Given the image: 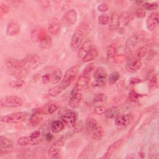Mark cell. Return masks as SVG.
I'll use <instances>...</instances> for the list:
<instances>
[{"instance_id": "cell-29", "label": "cell", "mask_w": 159, "mask_h": 159, "mask_svg": "<svg viewBox=\"0 0 159 159\" xmlns=\"http://www.w3.org/2000/svg\"><path fill=\"white\" fill-rule=\"evenodd\" d=\"M62 76H63L62 71L59 68L55 69L51 74V83L52 84L58 83L61 80Z\"/></svg>"}, {"instance_id": "cell-22", "label": "cell", "mask_w": 159, "mask_h": 159, "mask_svg": "<svg viewBox=\"0 0 159 159\" xmlns=\"http://www.w3.org/2000/svg\"><path fill=\"white\" fill-rule=\"evenodd\" d=\"M91 48H92L91 42L89 40H87L84 42H83L78 50V58L80 60H82L83 58L84 57V55Z\"/></svg>"}, {"instance_id": "cell-54", "label": "cell", "mask_w": 159, "mask_h": 159, "mask_svg": "<svg viewBox=\"0 0 159 159\" xmlns=\"http://www.w3.org/2000/svg\"><path fill=\"white\" fill-rule=\"evenodd\" d=\"M42 81L43 83L47 84L51 82V74L50 73H46L42 76Z\"/></svg>"}, {"instance_id": "cell-47", "label": "cell", "mask_w": 159, "mask_h": 159, "mask_svg": "<svg viewBox=\"0 0 159 159\" xmlns=\"http://www.w3.org/2000/svg\"><path fill=\"white\" fill-rule=\"evenodd\" d=\"M47 30L45 28H41L39 29V30L37 32V40L39 42L43 39L45 37L47 36Z\"/></svg>"}, {"instance_id": "cell-57", "label": "cell", "mask_w": 159, "mask_h": 159, "mask_svg": "<svg viewBox=\"0 0 159 159\" xmlns=\"http://www.w3.org/2000/svg\"><path fill=\"white\" fill-rule=\"evenodd\" d=\"M40 135V130H35L34 132H33L31 135H30L32 139H37L39 138Z\"/></svg>"}, {"instance_id": "cell-8", "label": "cell", "mask_w": 159, "mask_h": 159, "mask_svg": "<svg viewBox=\"0 0 159 159\" xmlns=\"http://www.w3.org/2000/svg\"><path fill=\"white\" fill-rule=\"evenodd\" d=\"M78 19V14L75 9H71L67 11L62 17V22L67 26H70L76 23Z\"/></svg>"}, {"instance_id": "cell-21", "label": "cell", "mask_w": 159, "mask_h": 159, "mask_svg": "<svg viewBox=\"0 0 159 159\" xmlns=\"http://www.w3.org/2000/svg\"><path fill=\"white\" fill-rule=\"evenodd\" d=\"M82 94L80 92L71 94V98L68 101V105L71 108L76 109L78 107L82 99Z\"/></svg>"}, {"instance_id": "cell-34", "label": "cell", "mask_w": 159, "mask_h": 159, "mask_svg": "<svg viewBox=\"0 0 159 159\" xmlns=\"http://www.w3.org/2000/svg\"><path fill=\"white\" fill-rule=\"evenodd\" d=\"M64 89V88L60 84L50 88L48 91V94L52 97H55L61 93Z\"/></svg>"}, {"instance_id": "cell-10", "label": "cell", "mask_w": 159, "mask_h": 159, "mask_svg": "<svg viewBox=\"0 0 159 159\" xmlns=\"http://www.w3.org/2000/svg\"><path fill=\"white\" fill-rule=\"evenodd\" d=\"M76 119L77 114L72 111L66 112L61 117V120L68 127H73L76 122Z\"/></svg>"}, {"instance_id": "cell-40", "label": "cell", "mask_w": 159, "mask_h": 159, "mask_svg": "<svg viewBox=\"0 0 159 159\" xmlns=\"http://www.w3.org/2000/svg\"><path fill=\"white\" fill-rule=\"evenodd\" d=\"M25 84V81L22 80V79H17L16 80L11 81L9 83V85L10 87L13 88H17L22 87Z\"/></svg>"}, {"instance_id": "cell-27", "label": "cell", "mask_w": 159, "mask_h": 159, "mask_svg": "<svg viewBox=\"0 0 159 159\" xmlns=\"http://www.w3.org/2000/svg\"><path fill=\"white\" fill-rule=\"evenodd\" d=\"M98 55V50L96 48H91L88 52L87 53L84 55V57L83 58L82 61L83 63H88L94 58H96V57Z\"/></svg>"}, {"instance_id": "cell-16", "label": "cell", "mask_w": 159, "mask_h": 159, "mask_svg": "<svg viewBox=\"0 0 159 159\" xmlns=\"http://www.w3.org/2000/svg\"><path fill=\"white\" fill-rule=\"evenodd\" d=\"M133 120V115L132 114H127L119 116L116 118L115 124L117 126H126Z\"/></svg>"}, {"instance_id": "cell-33", "label": "cell", "mask_w": 159, "mask_h": 159, "mask_svg": "<svg viewBox=\"0 0 159 159\" xmlns=\"http://www.w3.org/2000/svg\"><path fill=\"white\" fill-rule=\"evenodd\" d=\"M92 137L95 140H100L104 134L103 128L101 126H97L92 132Z\"/></svg>"}, {"instance_id": "cell-49", "label": "cell", "mask_w": 159, "mask_h": 159, "mask_svg": "<svg viewBox=\"0 0 159 159\" xmlns=\"http://www.w3.org/2000/svg\"><path fill=\"white\" fill-rule=\"evenodd\" d=\"M10 8L9 6L5 3H1L0 4V13L1 16H3L4 14H6L9 12Z\"/></svg>"}, {"instance_id": "cell-59", "label": "cell", "mask_w": 159, "mask_h": 159, "mask_svg": "<svg viewBox=\"0 0 159 159\" xmlns=\"http://www.w3.org/2000/svg\"><path fill=\"white\" fill-rule=\"evenodd\" d=\"M42 3V6L44 7H47L49 6V2L48 1H41L40 2Z\"/></svg>"}, {"instance_id": "cell-53", "label": "cell", "mask_w": 159, "mask_h": 159, "mask_svg": "<svg viewBox=\"0 0 159 159\" xmlns=\"http://www.w3.org/2000/svg\"><path fill=\"white\" fill-rule=\"evenodd\" d=\"M98 9L99 11L102 12H105L109 9V6L107 3L106 2H102L99 4L98 6Z\"/></svg>"}, {"instance_id": "cell-44", "label": "cell", "mask_w": 159, "mask_h": 159, "mask_svg": "<svg viewBox=\"0 0 159 159\" xmlns=\"http://www.w3.org/2000/svg\"><path fill=\"white\" fill-rule=\"evenodd\" d=\"M98 22L101 25H107L109 22V17L107 14H102L98 17Z\"/></svg>"}, {"instance_id": "cell-20", "label": "cell", "mask_w": 159, "mask_h": 159, "mask_svg": "<svg viewBox=\"0 0 159 159\" xmlns=\"http://www.w3.org/2000/svg\"><path fill=\"white\" fill-rule=\"evenodd\" d=\"M64 145V142L62 139H60L55 141L50 147L48 150V154L53 157L55 155L59 153L60 150L62 148Z\"/></svg>"}, {"instance_id": "cell-37", "label": "cell", "mask_w": 159, "mask_h": 159, "mask_svg": "<svg viewBox=\"0 0 159 159\" xmlns=\"http://www.w3.org/2000/svg\"><path fill=\"white\" fill-rule=\"evenodd\" d=\"M143 96V94L137 93L135 90H131L129 93V99L132 102H135L138 101L140 98Z\"/></svg>"}, {"instance_id": "cell-3", "label": "cell", "mask_w": 159, "mask_h": 159, "mask_svg": "<svg viewBox=\"0 0 159 159\" xmlns=\"http://www.w3.org/2000/svg\"><path fill=\"white\" fill-rule=\"evenodd\" d=\"M80 66L79 65H76L70 68L65 72L63 77L62 81L60 83L61 86H63V87L65 89L68 88L73 81L80 70Z\"/></svg>"}, {"instance_id": "cell-6", "label": "cell", "mask_w": 159, "mask_h": 159, "mask_svg": "<svg viewBox=\"0 0 159 159\" xmlns=\"http://www.w3.org/2000/svg\"><path fill=\"white\" fill-rule=\"evenodd\" d=\"M90 76H91L84 75V74L81 73V75L80 76L77 82L76 83L75 86L73 87V88L71 91V94L78 93L80 91L84 89L88 86V84L89 82Z\"/></svg>"}, {"instance_id": "cell-38", "label": "cell", "mask_w": 159, "mask_h": 159, "mask_svg": "<svg viewBox=\"0 0 159 159\" xmlns=\"http://www.w3.org/2000/svg\"><path fill=\"white\" fill-rule=\"evenodd\" d=\"M107 100V96L104 93H99L96 94L93 99L92 103L97 104L104 102Z\"/></svg>"}, {"instance_id": "cell-50", "label": "cell", "mask_w": 159, "mask_h": 159, "mask_svg": "<svg viewBox=\"0 0 159 159\" xmlns=\"http://www.w3.org/2000/svg\"><path fill=\"white\" fill-rule=\"evenodd\" d=\"M74 127V130H73V132L74 133H78V132H81L83 127H84V124H83V122L82 121H78V122H76L75 124V125L73 126Z\"/></svg>"}, {"instance_id": "cell-12", "label": "cell", "mask_w": 159, "mask_h": 159, "mask_svg": "<svg viewBox=\"0 0 159 159\" xmlns=\"http://www.w3.org/2000/svg\"><path fill=\"white\" fill-rule=\"evenodd\" d=\"M83 35L78 32H75L72 35L71 39V48L73 51L79 50L82 45Z\"/></svg>"}, {"instance_id": "cell-28", "label": "cell", "mask_w": 159, "mask_h": 159, "mask_svg": "<svg viewBox=\"0 0 159 159\" xmlns=\"http://www.w3.org/2000/svg\"><path fill=\"white\" fill-rule=\"evenodd\" d=\"M65 127V124L62 120H54L50 124V129L53 133H58L63 130Z\"/></svg>"}, {"instance_id": "cell-19", "label": "cell", "mask_w": 159, "mask_h": 159, "mask_svg": "<svg viewBox=\"0 0 159 159\" xmlns=\"http://www.w3.org/2000/svg\"><path fill=\"white\" fill-rule=\"evenodd\" d=\"M123 143H124V140H123V139H121L116 141L115 143H112L111 145H110L106 153L104 154V155L103 157H102V158H109L115 151H116L118 148H119L122 145Z\"/></svg>"}, {"instance_id": "cell-46", "label": "cell", "mask_w": 159, "mask_h": 159, "mask_svg": "<svg viewBox=\"0 0 159 159\" xmlns=\"http://www.w3.org/2000/svg\"><path fill=\"white\" fill-rule=\"evenodd\" d=\"M133 19H134V14L132 13L127 12V13L125 14V15L123 17V19H122L124 24H125V25H128L132 20Z\"/></svg>"}, {"instance_id": "cell-52", "label": "cell", "mask_w": 159, "mask_h": 159, "mask_svg": "<svg viewBox=\"0 0 159 159\" xmlns=\"http://www.w3.org/2000/svg\"><path fill=\"white\" fill-rule=\"evenodd\" d=\"M135 14V16L138 18H143L146 16V12H145V9L143 8H141V7L137 9Z\"/></svg>"}, {"instance_id": "cell-39", "label": "cell", "mask_w": 159, "mask_h": 159, "mask_svg": "<svg viewBox=\"0 0 159 159\" xmlns=\"http://www.w3.org/2000/svg\"><path fill=\"white\" fill-rule=\"evenodd\" d=\"M120 78V74L117 71L112 72L108 78V81L110 84H114L116 83Z\"/></svg>"}, {"instance_id": "cell-41", "label": "cell", "mask_w": 159, "mask_h": 159, "mask_svg": "<svg viewBox=\"0 0 159 159\" xmlns=\"http://www.w3.org/2000/svg\"><path fill=\"white\" fill-rule=\"evenodd\" d=\"M106 53L109 58H113L117 54V48L114 45H111L107 47Z\"/></svg>"}, {"instance_id": "cell-31", "label": "cell", "mask_w": 159, "mask_h": 159, "mask_svg": "<svg viewBox=\"0 0 159 159\" xmlns=\"http://www.w3.org/2000/svg\"><path fill=\"white\" fill-rule=\"evenodd\" d=\"M98 126L97 120L93 117L88 118L85 123V128L88 132H92Z\"/></svg>"}, {"instance_id": "cell-26", "label": "cell", "mask_w": 159, "mask_h": 159, "mask_svg": "<svg viewBox=\"0 0 159 159\" xmlns=\"http://www.w3.org/2000/svg\"><path fill=\"white\" fill-rule=\"evenodd\" d=\"M14 146L13 142L7 137L1 136L0 137V148L1 150H9L12 148Z\"/></svg>"}, {"instance_id": "cell-35", "label": "cell", "mask_w": 159, "mask_h": 159, "mask_svg": "<svg viewBox=\"0 0 159 159\" xmlns=\"http://www.w3.org/2000/svg\"><path fill=\"white\" fill-rule=\"evenodd\" d=\"M148 53V49L145 46L140 47L135 53V57L139 59L143 58Z\"/></svg>"}, {"instance_id": "cell-14", "label": "cell", "mask_w": 159, "mask_h": 159, "mask_svg": "<svg viewBox=\"0 0 159 159\" xmlns=\"http://www.w3.org/2000/svg\"><path fill=\"white\" fill-rule=\"evenodd\" d=\"M57 109H58V105L57 104L53 103V104L46 105L45 106H43L40 108L35 109L34 110V112L42 114L43 115L52 114L53 112H55L57 110Z\"/></svg>"}, {"instance_id": "cell-25", "label": "cell", "mask_w": 159, "mask_h": 159, "mask_svg": "<svg viewBox=\"0 0 159 159\" xmlns=\"http://www.w3.org/2000/svg\"><path fill=\"white\" fill-rule=\"evenodd\" d=\"M104 114L106 117L107 119H114L120 116V111L118 107L112 106L106 109Z\"/></svg>"}, {"instance_id": "cell-4", "label": "cell", "mask_w": 159, "mask_h": 159, "mask_svg": "<svg viewBox=\"0 0 159 159\" xmlns=\"http://www.w3.org/2000/svg\"><path fill=\"white\" fill-rule=\"evenodd\" d=\"M1 106L3 107H18L23 105V100L17 96H7L1 98Z\"/></svg>"}, {"instance_id": "cell-13", "label": "cell", "mask_w": 159, "mask_h": 159, "mask_svg": "<svg viewBox=\"0 0 159 159\" xmlns=\"http://www.w3.org/2000/svg\"><path fill=\"white\" fill-rule=\"evenodd\" d=\"M29 70L25 68L7 69V73L16 79H22L27 76Z\"/></svg>"}, {"instance_id": "cell-7", "label": "cell", "mask_w": 159, "mask_h": 159, "mask_svg": "<svg viewBox=\"0 0 159 159\" xmlns=\"http://www.w3.org/2000/svg\"><path fill=\"white\" fill-rule=\"evenodd\" d=\"M126 70L130 73H135L142 66V62L140 59L136 58L135 56H131L127 58Z\"/></svg>"}, {"instance_id": "cell-24", "label": "cell", "mask_w": 159, "mask_h": 159, "mask_svg": "<svg viewBox=\"0 0 159 159\" xmlns=\"http://www.w3.org/2000/svg\"><path fill=\"white\" fill-rule=\"evenodd\" d=\"M20 31L19 25L15 22H11L8 24L6 27V34L8 36H14L17 35Z\"/></svg>"}, {"instance_id": "cell-45", "label": "cell", "mask_w": 159, "mask_h": 159, "mask_svg": "<svg viewBox=\"0 0 159 159\" xmlns=\"http://www.w3.org/2000/svg\"><path fill=\"white\" fill-rule=\"evenodd\" d=\"M127 57L125 54H116V56L113 58L114 61L117 64L122 63L125 60H126Z\"/></svg>"}, {"instance_id": "cell-51", "label": "cell", "mask_w": 159, "mask_h": 159, "mask_svg": "<svg viewBox=\"0 0 159 159\" xmlns=\"http://www.w3.org/2000/svg\"><path fill=\"white\" fill-rule=\"evenodd\" d=\"M106 109L102 106H98L94 108V112L98 115H101L105 113Z\"/></svg>"}, {"instance_id": "cell-11", "label": "cell", "mask_w": 159, "mask_h": 159, "mask_svg": "<svg viewBox=\"0 0 159 159\" xmlns=\"http://www.w3.org/2000/svg\"><path fill=\"white\" fill-rule=\"evenodd\" d=\"M42 139L39 138L32 139L30 136H23L17 140V142L20 146H26V145H35L40 143L42 142Z\"/></svg>"}, {"instance_id": "cell-15", "label": "cell", "mask_w": 159, "mask_h": 159, "mask_svg": "<svg viewBox=\"0 0 159 159\" xmlns=\"http://www.w3.org/2000/svg\"><path fill=\"white\" fill-rule=\"evenodd\" d=\"M60 30V23L59 20L56 17H52L49 21L48 31L53 36L57 35Z\"/></svg>"}, {"instance_id": "cell-1", "label": "cell", "mask_w": 159, "mask_h": 159, "mask_svg": "<svg viewBox=\"0 0 159 159\" xmlns=\"http://www.w3.org/2000/svg\"><path fill=\"white\" fill-rule=\"evenodd\" d=\"M29 114L26 112H17L1 117V122L17 124L25 121L28 117Z\"/></svg>"}, {"instance_id": "cell-55", "label": "cell", "mask_w": 159, "mask_h": 159, "mask_svg": "<svg viewBox=\"0 0 159 159\" xmlns=\"http://www.w3.org/2000/svg\"><path fill=\"white\" fill-rule=\"evenodd\" d=\"M140 82H142L141 79H140L139 78H137V77H132L130 79V81H129V83L131 85H135V84H138Z\"/></svg>"}, {"instance_id": "cell-48", "label": "cell", "mask_w": 159, "mask_h": 159, "mask_svg": "<svg viewBox=\"0 0 159 159\" xmlns=\"http://www.w3.org/2000/svg\"><path fill=\"white\" fill-rule=\"evenodd\" d=\"M94 68H95V66H94V63H90L89 65H88V66H86L85 67V68L83 70L82 73L84 75L91 76V74L93 71Z\"/></svg>"}, {"instance_id": "cell-56", "label": "cell", "mask_w": 159, "mask_h": 159, "mask_svg": "<svg viewBox=\"0 0 159 159\" xmlns=\"http://www.w3.org/2000/svg\"><path fill=\"white\" fill-rule=\"evenodd\" d=\"M106 81H95L93 83V86L95 87H102L105 85Z\"/></svg>"}, {"instance_id": "cell-36", "label": "cell", "mask_w": 159, "mask_h": 159, "mask_svg": "<svg viewBox=\"0 0 159 159\" xmlns=\"http://www.w3.org/2000/svg\"><path fill=\"white\" fill-rule=\"evenodd\" d=\"M77 32L83 35L87 34L90 31V28L88 24L85 22H82L77 28Z\"/></svg>"}, {"instance_id": "cell-5", "label": "cell", "mask_w": 159, "mask_h": 159, "mask_svg": "<svg viewBox=\"0 0 159 159\" xmlns=\"http://www.w3.org/2000/svg\"><path fill=\"white\" fill-rule=\"evenodd\" d=\"M24 68L30 70H34L38 67L40 63V58L34 54H30L26 55L22 58Z\"/></svg>"}, {"instance_id": "cell-17", "label": "cell", "mask_w": 159, "mask_h": 159, "mask_svg": "<svg viewBox=\"0 0 159 159\" xmlns=\"http://www.w3.org/2000/svg\"><path fill=\"white\" fill-rule=\"evenodd\" d=\"M4 63L6 66L7 68V69L24 68L22 59L8 58L5 60Z\"/></svg>"}, {"instance_id": "cell-42", "label": "cell", "mask_w": 159, "mask_h": 159, "mask_svg": "<svg viewBox=\"0 0 159 159\" xmlns=\"http://www.w3.org/2000/svg\"><path fill=\"white\" fill-rule=\"evenodd\" d=\"M158 76L157 75H154L149 81V87L151 89H155L158 88Z\"/></svg>"}, {"instance_id": "cell-43", "label": "cell", "mask_w": 159, "mask_h": 159, "mask_svg": "<svg viewBox=\"0 0 159 159\" xmlns=\"http://www.w3.org/2000/svg\"><path fill=\"white\" fill-rule=\"evenodd\" d=\"M143 7L145 9L148 10V11H154L158 9V3L157 2H144L142 4Z\"/></svg>"}, {"instance_id": "cell-23", "label": "cell", "mask_w": 159, "mask_h": 159, "mask_svg": "<svg viewBox=\"0 0 159 159\" xmlns=\"http://www.w3.org/2000/svg\"><path fill=\"white\" fill-rule=\"evenodd\" d=\"M107 76L106 70L102 66L97 68L94 73V78L95 81H106V78Z\"/></svg>"}, {"instance_id": "cell-30", "label": "cell", "mask_w": 159, "mask_h": 159, "mask_svg": "<svg viewBox=\"0 0 159 159\" xmlns=\"http://www.w3.org/2000/svg\"><path fill=\"white\" fill-rule=\"evenodd\" d=\"M43 115L42 114L34 112V113L31 115L29 119V122L30 124L34 127L38 125L40 122V121L42 120V119H43Z\"/></svg>"}, {"instance_id": "cell-58", "label": "cell", "mask_w": 159, "mask_h": 159, "mask_svg": "<svg viewBox=\"0 0 159 159\" xmlns=\"http://www.w3.org/2000/svg\"><path fill=\"white\" fill-rule=\"evenodd\" d=\"M45 138L47 141H51L53 139V135L51 133H47L45 135Z\"/></svg>"}, {"instance_id": "cell-9", "label": "cell", "mask_w": 159, "mask_h": 159, "mask_svg": "<svg viewBox=\"0 0 159 159\" xmlns=\"http://www.w3.org/2000/svg\"><path fill=\"white\" fill-rule=\"evenodd\" d=\"M159 23L158 12H153L151 13L147 17L146 20L147 29L150 31L154 30L158 26Z\"/></svg>"}, {"instance_id": "cell-2", "label": "cell", "mask_w": 159, "mask_h": 159, "mask_svg": "<svg viewBox=\"0 0 159 159\" xmlns=\"http://www.w3.org/2000/svg\"><path fill=\"white\" fill-rule=\"evenodd\" d=\"M146 34L144 32H138L130 37H129L125 44V50L126 52H130L133 48L142 41H143L145 38Z\"/></svg>"}, {"instance_id": "cell-32", "label": "cell", "mask_w": 159, "mask_h": 159, "mask_svg": "<svg viewBox=\"0 0 159 159\" xmlns=\"http://www.w3.org/2000/svg\"><path fill=\"white\" fill-rule=\"evenodd\" d=\"M52 45V40L51 37L47 35L43 39L40 41L39 46L42 49H48Z\"/></svg>"}, {"instance_id": "cell-18", "label": "cell", "mask_w": 159, "mask_h": 159, "mask_svg": "<svg viewBox=\"0 0 159 159\" xmlns=\"http://www.w3.org/2000/svg\"><path fill=\"white\" fill-rule=\"evenodd\" d=\"M120 16L119 13L115 12H113L111 17L109 18V29L114 30H116L120 25Z\"/></svg>"}]
</instances>
